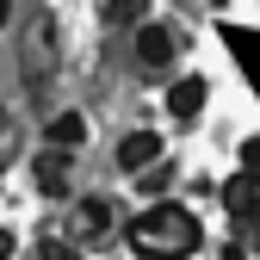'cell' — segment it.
<instances>
[{"label": "cell", "mask_w": 260, "mask_h": 260, "mask_svg": "<svg viewBox=\"0 0 260 260\" xmlns=\"http://www.w3.org/2000/svg\"><path fill=\"white\" fill-rule=\"evenodd\" d=\"M124 242H130L137 260H192V254L205 248V230H199V217H192L186 205L161 199V205H149L143 217H130Z\"/></svg>", "instance_id": "cell-1"}, {"label": "cell", "mask_w": 260, "mask_h": 260, "mask_svg": "<svg viewBox=\"0 0 260 260\" xmlns=\"http://www.w3.org/2000/svg\"><path fill=\"white\" fill-rule=\"evenodd\" d=\"M174 56H180V31L161 25V19H143L137 25V62L143 69H168Z\"/></svg>", "instance_id": "cell-2"}, {"label": "cell", "mask_w": 260, "mask_h": 260, "mask_svg": "<svg viewBox=\"0 0 260 260\" xmlns=\"http://www.w3.org/2000/svg\"><path fill=\"white\" fill-rule=\"evenodd\" d=\"M223 211H230L242 230H260V174H236V180H223Z\"/></svg>", "instance_id": "cell-3"}, {"label": "cell", "mask_w": 260, "mask_h": 260, "mask_svg": "<svg viewBox=\"0 0 260 260\" xmlns=\"http://www.w3.org/2000/svg\"><path fill=\"white\" fill-rule=\"evenodd\" d=\"M31 180H38L44 199H69V149H44L31 161Z\"/></svg>", "instance_id": "cell-4"}, {"label": "cell", "mask_w": 260, "mask_h": 260, "mask_svg": "<svg viewBox=\"0 0 260 260\" xmlns=\"http://www.w3.org/2000/svg\"><path fill=\"white\" fill-rule=\"evenodd\" d=\"M205 75H180L174 87H168V112H174V124H192V118H199L205 112Z\"/></svg>", "instance_id": "cell-5"}, {"label": "cell", "mask_w": 260, "mask_h": 260, "mask_svg": "<svg viewBox=\"0 0 260 260\" xmlns=\"http://www.w3.org/2000/svg\"><path fill=\"white\" fill-rule=\"evenodd\" d=\"M106 236H112V205H106V199H81V205H75V236H69V242L81 248V242H106Z\"/></svg>", "instance_id": "cell-6"}, {"label": "cell", "mask_w": 260, "mask_h": 260, "mask_svg": "<svg viewBox=\"0 0 260 260\" xmlns=\"http://www.w3.org/2000/svg\"><path fill=\"white\" fill-rule=\"evenodd\" d=\"M161 161V137L155 130H130V137L118 143V168L124 174H143V168H155Z\"/></svg>", "instance_id": "cell-7"}, {"label": "cell", "mask_w": 260, "mask_h": 260, "mask_svg": "<svg viewBox=\"0 0 260 260\" xmlns=\"http://www.w3.org/2000/svg\"><path fill=\"white\" fill-rule=\"evenodd\" d=\"M81 143H87V118H81V112L50 118V149H81Z\"/></svg>", "instance_id": "cell-8"}, {"label": "cell", "mask_w": 260, "mask_h": 260, "mask_svg": "<svg viewBox=\"0 0 260 260\" xmlns=\"http://www.w3.org/2000/svg\"><path fill=\"white\" fill-rule=\"evenodd\" d=\"M143 13H149V0H106L112 25H143Z\"/></svg>", "instance_id": "cell-9"}, {"label": "cell", "mask_w": 260, "mask_h": 260, "mask_svg": "<svg viewBox=\"0 0 260 260\" xmlns=\"http://www.w3.org/2000/svg\"><path fill=\"white\" fill-rule=\"evenodd\" d=\"M38 260H81V248H75L69 236H44V242H38Z\"/></svg>", "instance_id": "cell-10"}, {"label": "cell", "mask_w": 260, "mask_h": 260, "mask_svg": "<svg viewBox=\"0 0 260 260\" xmlns=\"http://www.w3.org/2000/svg\"><path fill=\"white\" fill-rule=\"evenodd\" d=\"M242 174H260V137L242 143Z\"/></svg>", "instance_id": "cell-11"}, {"label": "cell", "mask_w": 260, "mask_h": 260, "mask_svg": "<svg viewBox=\"0 0 260 260\" xmlns=\"http://www.w3.org/2000/svg\"><path fill=\"white\" fill-rule=\"evenodd\" d=\"M13 248H19V242H13V230L0 223V260H13Z\"/></svg>", "instance_id": "cell-12"}, {"label": "cell", "mask_w": 260, "mask_h": 260, "mask_svg": "<svg viewBox=\"0 0 260 260\" xmlns=\"http://www.w3.org/2000/svg\"><path fill=\"white\" fill-rule=\"evenodd\" d=\"M7 19H13V0H0V25H7Z\"/></svg>", "instance_id": "cell-13"}, {"label": "cell", "mask_w": 260, "mask_h": 260, "mask_svg": "<svg viewBox=\"0 0 260 260\" xmlns=\"http://www.w3.org/2000/svg\"><path fill=\"white\" fill-rule=\"evenodd\" d=\"M217 7H223V0H217Z\"/></svg>", "instance_id": "cell-14"}]
</instances>
